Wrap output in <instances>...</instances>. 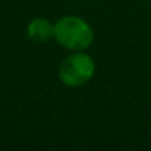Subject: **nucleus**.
Segmentation results:
<instances>
[{
    "mask_svg": "<svg viewBox=\"0 0 151 151\" xmlns=\"http://www.w3.org/2000/svg\"><path fill=\"white\" fill-rule=\"evenodd\" d=\"M95 74V62L82 50L74 52L73 55L67 56L58 70L59 80L70 88H79L86 85Z\"/></svg>",
    "mask_w": 151,
    "mask_h": 151,
    "instance_id": "2",
    "label": "nucleus"
},
{
    "mask_svg": "<svg viewBox=\"0 0 151 151\" xmlns=\"http://www.w3.org/2000/svg\"><path fill=\"white\" fill-rule=\"evenodd\" d=\"M27 36L36 43L47 42L53 37V25L45 18H34L27 27Z\"/></svg>",
    "mask_w": 151,
    "mask_h": 151,
    "instance_id": "3",
    "label": "nucleus"
},
{
    "mask_svg": "<svg viewBox=\"0 0 151 151\" xmlns=\"http://www.w3.org/2000/svg\"><path fill=\"white\" fill-rule=\"evenodd\" d=\"M53 37L68 50H85L93 42L92 27L80 17L67 15L56 21L53 25Z\"/></svg>",
    "mask_w": 151,
    "mask_h": 151,
    "instance_id": "1",
    "label": "nucleus"
}]
</instances>
